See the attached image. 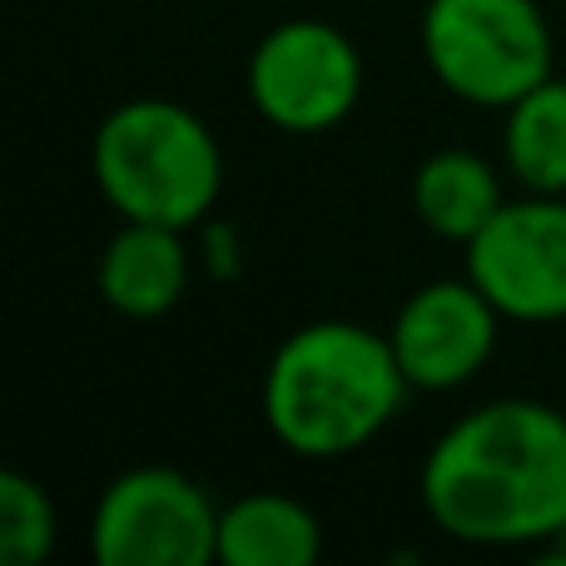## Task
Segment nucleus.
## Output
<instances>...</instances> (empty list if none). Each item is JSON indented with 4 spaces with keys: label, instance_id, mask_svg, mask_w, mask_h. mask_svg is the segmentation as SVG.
Returning <instances> with one entry per match:
<instances>
[{
    "label": "nucleus",
    "instance_id": "nucleus-1",
    "mask_svg": "<svg viewBox=\"0 0 566 566\" xmlns=\"http://www.w3.org/2000/svg\"><path fill=\"white\" fill-rule=\"evenodd\" d=\"M428 522L462 547H537L566 527V412L497 398L458 418L422 458Z\"/></svg>",
    "mask_w": 566,
    "mask_h": 566
},
{
    "label": "nucleus",
    "instance_id": "nucleus-2",
    "mask_svg": "<svg viewBox=\"0 0 566 566\" xmlns=\"http://www.w3.org/2000/svg\"><path fill=\"white\" fill-rule=\"evenodd\" d=\"M412 382L392 338L348 318L293 328L264 368L259 408L283 452L338 462L363 452L402 412Z\"/></svg>",
    "mask_w": 566,
    "mask_h": 566
},
{
    "label": "nucleus",
    "instance_id": "nucleus-3",
    "mask_svg": "<svg viewBox=\"0 0 566 566\" xmlns=\"http://www.w3.org/2000/svg\"><path fill=\"white\" fill-rule=\"evenodd\" d=\"M95 185L119 219L195 229L224 189V149L175 99H125L95 129Z\"/></svg>",
    "mask_w": 566,
    "mask_h": 566
},
{
    "label": "nucleus",
    "instance_id": "nucleus-4",
    "mask_svg": "<svg viewBox=\"0 0 566 566\" xmlns=\"http://www.w3.org/2000/svg\"><path fill=\"white\" fill-rule=\"evenodd\" d=\"M422 60L452 99L512 109L557 75V40L537 0H428Z\"/></svg>",
    "mask_w": 566,
    "mask_h": 566
},
{
    "label": "nucleus",
    "instance_id": "nucleus-5",
    "mask_svg": "<svg viewBox=\"0 0 566 566\" xmlns=\"http://www.w3.org/2000/svg\"><path fill=\"white\" fill-rule=\"evenodd\" d=\"M90 552L99 566L219 562V507L179 468H129L99 492Z\"/></svg>",
    "mask_w": 566,
    "mask_h": 566
},
{
    "label": "nucleus",
    "instance_id": "nucleus-6",
    "mask_svg": "<svg viewBox=\"0 0 566 566\" xmlns=\"http://www.w3.org/2000/svg\"><path fill=\"white\" fill-rule=\"evenodd\" d=\"M358 95L363 55L328 20H283L249 55V99L283 135H328Z\"/></svg>",
    "mask_w": 566,
    "mask_h": 566
},
{
    "label": "nucleus",
    "instance_id": "nucleus-7",
    "mask_svg": "<svg viewBox=\"0 0 566 566\" xmlns=\"http://www.w3.org/2000/svg\"><path fill=\"white\" fill-rule=\"evenodd\" d=\"M468 279L497 303L502 318H566V195L507 199L468 244Z\"/></svg>",
    "mask_w": 566,
    "mask_h": 566
},
{
    "label": "nucleus",
    "instance_id": "nucleus-8",
    "mask_svg": "<svg viewBox=\"0 0 566 566\" xmlns=\"http://www.w3.org/2000/svg\"><path fill=\"white\" fill-rule=\"evenodd\" d=\"M497 303L462 279H432L402 298L388 338L402 373L422 392H452L488 368L497 348Z\"/></svg>",
    "mask_w": 566,
    "mask_h": 566
},
{
    "label": "nucleus",
    "instance_id": "nucleus-9",
    "mask_svg": "<svg viewBox=\"0 0 566 566\" xmlns=\"http://www.w3.org/2000/svg\"><path fill=\"white\" fill-rule=\"evenodd\" d=\"M99 298L125 318H165L189 289L185 229L125 219L99 254Z\"/></svg>",
    "mask_w": 566,
    "mask_h": 566
},
{
    "label": "nucleus",
    "instance_id": "nucleus-10",
    "mask_svg": "<svg viewBox=\"0 0 566 566\" xmlns=\"http://www.w3.org/2000/svg\"><path fill=\"white\" fill-rule=\"evenodd\" d=\"M502 205L507 199H502L497 169L472 149H438L412 175V214L422 219L428 234L448 239V244L468 249Z\"/></svg>",
    "mask_w": 566,
    "mask_h": 566
},
{
    "label": "nucleus",
    "instance_id": "nucleus-11",
    "mask_svg": "<svg viewBox=\"0 0 566 566\" xmlns=\"http://www.w3.org/2000/svg\"><path fill=\"white\" fill-rule=\"evenodd\" d=\"M323 552V522L283 492H249L219 512L224 566H308Z\"/></svg>",
    "mask_w": 566,
    "mask_h": 566
},
{
    "label": "nucleus",
    "instance_id": "nucleus-12",
    "mask_svg": "<svg viewBox=\"0 0 566 566\" xmlns=\"http://www.w3.org/2000/svg\"><path fill=\"white\" fill-rule=\"evenodd\" d=\"M502 159L527 195H566V80H542L507 109Z\"/></svg>",
    "mask_w": 566,
    "mask_h": 566
},
{
    "label": "nucleus",
    "instance_id": "nucleus-13",
    "mask_svg": "<svg viewBox=\"0 0 566 566\" xmlns=\"http://www.w3.org/2000/svg\"><path fill=\"white\" fill-rule=\"evenodd\" d=\"M60 517L50 492L25 472H0V562L40 566L55 557Z\"/></svg>",
    "mask_w": 566,
    "mask_h": 566
},
{
    "label": "nucleus",
    "instance_id": "nucleus-14",
    "mask_svg": "<svg viewBox=\"0 0 566 566\" xmlns=\"http://www.w3.org/2000/svg\"><path fill=\"white\" fill-rule=\"evenodd\" d=\"M552 547H557V557H562V562H566V527H562V532H557V537H552Z\"/></svg>",
    "mask_w": 566,
    "mask_h": 566
}]
</instances>
